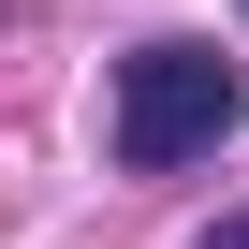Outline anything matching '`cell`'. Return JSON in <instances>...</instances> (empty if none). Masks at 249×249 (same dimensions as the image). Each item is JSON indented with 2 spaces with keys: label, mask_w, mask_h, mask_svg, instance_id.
Listing matches in <instances>:
<instances>
[{
  "label": "cell",
  "mask_w": 249,
  "mask_h": 249,
  "mask_svg": "<svg viewBox=\"0 0 249 249\" xmlns=\"http://www.w3.org/2000/svg\"><path fill=\"white\" fill-rule=\"evenodd\" d=\"M191 249H249V205H234V220H220V234H191Z\"/></svg>",
  "instance_id": "2"
},
{
  "label": "cell",
  "mask_w": 249,
  "mask_h": 249,
  "mask_svg": "<svg viewBox=\"0 0 249 249\" xmlns=\"http://www.w3.org/2000/svg\"><path fill=\"white\" fill-rule=\"evenodd\" d=\"M234 117H249V73H234L220 44H191V30L117 59V161H132V176H161V161H205Z\"/></svg>",
  "instance_id": "1"
}]
</instances>
